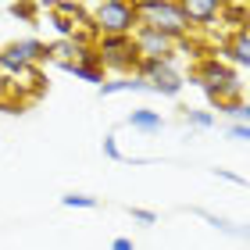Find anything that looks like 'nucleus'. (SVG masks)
<instances>
[{
	"instance_id": "f257e3e1",
	"label": "nucleus",
	"mask_w": 250,
	"mask_h": 250,
	"mask_svg": "<svg viewBox=\"0 0 250 250\" xmlns=\"http://www.w3.org/2000/svg\"><path fill=\"white\" fill-rule=\"evenodd\" d=\"M136 11H140V21L143 25H150L157 32H165L168 40L183 43L189 36V18L183 15V7H179V0H132Z\"/></svg>"
},
{
	"instance_id": "f03ea898",
	"label": "nucleus",
	"mask_w": 250,
	"mask_h": 250,
	"mask_svg": "<svg viewBox=\"0 0 250 250\" xmlns=\"http://www.w3.org/2000/svg\"><path fill=\"white\" fill-rule=\"evenodd\" d=\"M89 21L97 36H132L140 29V11L132 0H100L89 7Z\"/></svg>"
},
{
	"instance_id": "7ed1b4c3",
	"label": "nucleus",
	"mask_w": 250,
	"mask_h": 250,
	"mask_svg": "<svg viewBox=\"0 0 250 250\" xmlns=\"http://www.w3.org/2000/svg\"><path fill=\"white\" fill-rule=\"evenodd\" d=\"M93 50L100 54V68H111V72H132L140 68V50H136L132 36H97Z\"/></svg>"
},
{
	"instance_id": "20e7f679",
	"label": "nucleus",
	"mask_w": 250,
	"mask_h": 250,
	"mask_svg": "<svg viewBox=\"0 0 250 250\" xmlns=\"http://www.w3.org/2000/svg\"><path fill=\"white\" fill-rule=\"evenodd\" d=\"M136 79H143L150 93L161 97H179L183 93V79L172 68V61H157V58H143L140 68H136Z\"/></svg>"
},
{
	"instance_id": "39448f33",
	"label": "nucleus",
	"mask_w": 250,
	"mask_h": 250,
	"mask_svg": "<svg viewBox=\"0 0 250 250\" xmlns=\"http://www.w3.org/2000/svg\"><path fill=\"white\" fill-rule=\"evenodd\" d=\"M132 43H136V50H140V58L172 61V54H175V40H168L165 32H157V29H150V25H143V21H140V29L132 32Z\"/></svg>"
},
{
	"instance_id": "423d86ee",
	"label": "nucleus",
	"mask_w": 250,
	"mask_h": 250,
	"mask_svg": "<svg viewBox=\"0 0 250 250\" xmlns=\"http://www.w3.org/2000/svg\"><path fill=\"white\" fill-rule=\"evenodd\" d=\"M183 15L189 18V25H214L222 15V4L218 0H179Z\"/></svg>"
},
{
	"instance_id": "0eeeda50",
	"label": "nucleus",
	"mask_w": 250,
	"mask_h": 250,
	"mask_svg": "<svg viewBox=\"0 0 250 250\" xmlns=\"http://www.w3.org/2000/svg\"><path fill=\"white\" fill-rule=\"evenodd\" d=\"M7 50L15 54V58H21L25 64H43V61H50V50H47V43L43 40H15V43H7Z\"/></svg>"
},
{
	"instance_id": "6e6552de",
	"label": "nucleus",
	"mask_w": 250,
	"mask_h": 250,
	"mask_svg": "<svg viewBox=\"0 0 250 250\" xmlns=\"http://www.w3.org/2000/svg\"><path fill=\"white\" fill-rule=\"evenodd\" d=\"M225 54L236 61V64H243V68H250V25L247 29H236L232 32V40L225 43Z\"/></svg>"
},
{
	"instance_id": "1a4fd4ad",
	"label": "nucleus",
	"mask_w": 250,
	"mask_h": 250,
	"mask_svg": "<svg viewBox=\"0 0 250 250\" xmlns=\"http://www.w3.org/2000/svg\"><path fill=\"white\" fill-rule=\"evenodd\" d=\"M146 83L143 79H136V75H118V79H111V83L100 86V97H115V93H143Z\"/></svg>"
},
{
	"instance_id": "9d476101",
	"label": "nucleus",
	"mask_w": 250,
	"mask_h": 250,
	"mask_svg": "<svg viewBox=\"0 0 250 250\" xmlns=\"http://www.w3.org/2000/svg\"><path fill=\"white\" fill-rule=\"evenodd\" d=\"M132 125V129H140V132H161V115H157V111H150V107H136L129 118H125Z\"/></svg>"
},
{
	"instance_id": "9b49d317",
	"label": "nucleus",
	"mask_w": 250,
	"mask_h": 250,
	"mask_svg": "<svg viewBox=\"0 0 250 250\" xmlns=\"http://www.w3.org/2000/svg\"><path fill=\"white\" fill-rule=\"evenodd\" d=\"M0 68H4V72H11V75H32V79H36V68L25 64L21 58H15L7 47H0Z\"/></svg>"
},
{
	"instance_id": "f8f14e48",
	"label": "nucleus",
	"mask_w": 250,
	"mask_h": 250,
	"mask_svg": "<svg viewBox=\"0 0 250 250\" xmlns=\"http://www.w3.org/2000/svg\"><path fill=\"white\" fill-rule=\"evenodd\" d=\"M218 18H225L232 29H247V25H250V11H247L243 4H229V7L222 4V15H218Z\"/></svg>"
},
{
	"instance_id": "ddd939ff",
	"label": "nucleus",
	"mask_w": 250,
	"mask_h": 250,
	"mask_svg": "<svg viewBox=\"0 0 250 250\" xmlns=\"http://www.w3.org/2000/svg\"><path fill=\"white\" fill-rule=\"evenodd\" d=\"M61 68H64V72H72L75 79H83V83H97V89L104 86V72H100V68H83V64H75V61L72 64H61Z\"/></svg>"
},
{
	"instance_id": "4468645a",
	"label": "nucleus",
	"mask_w": 250,
	"mask_h": 250,
	"mask_svg": "<svg viewBox=\"0 0 250 250\" xmlns=\"http://www.w3.org/2000/svg\"><path fill=\"white\" fill-rule=\"evenodd\" d=\"M222 115H232L240 125H250V104H222Z\"/></svg>"
},
{
	"instance_id": "2eb2a0df",
	"label": "nucleus",
	"mask_w": 250,
	"mask_h": 250,
	"mask_svg": "<svg viewBox=\"0 0 250 250\" xmlns=\"http://www.w3.org/2000/svg\"><path fill=\"white\" fill-rule=\"evenodd\" d=\"M11 18H21V21H36L40 15V4H11Z\"/></svg>"
},
{
	"instance_id": "dca6fc26",
	"label": "nucleus",
	"mask_w": 250,
	"mask_h": 250,
	"mask_svg": "<svg viewBox=\"0 0 250 250\" xmlns=\"http://www.w3.org/2000/svg\"><path fill=\"white\" fill-rule=\"evenodd\" d=\"M186 122L189 125H197V129H211V125H214V115H211V111H186Z\"/></svg>"
},
{
	"instance_id": "f3484780",
	"label": "nucleus",
	"mask_w": 250,
	"mask_h": 250,
	"mask_svg": "<svg viewBox=\"0 0 250 250\" xmlns=\"http://www.w3.org/2000/svg\"><path fill=\"white\" fill-rule=\"evenodd\" d=\"M64 208H97V197H86V193H68L61 197Z\"/></svg>"
},
{
	"instance_id": "a211bd4d",
	"label": "nucleus",
	"mask_w": 250,
	"mask_h": 250,
	"mask_svg": "<svg viewBox=\"0 0 250 250\" xmlns=\"http://www.w3.org/2000/svg\"><path fill=\"white\" fill-rule=\"evenodd\" d=\"M129 214H132V218L140 222V225H154V222H157V214H154V211H146V208H129Z\"/></svg>"
},
{
	"instance_id": "6ab92c4d",
	"label": "nucleus",
	"mask_w": 250,
	"mask_h": 250,
	"mask_svg": "<svg viewBox=\"0 0 250 250\" xmlns=\"http://www.w3.org/2000/svg\"><path fill=\"white\" fill-rule=\"evenodd\" d=\"M104 154L111 157V161H122V150H118V143H115V136H104Z\"/></svg>"
},
{
	"instance_id": "aec40b11",
	"label": "nucleus",
	"mask_w": 250,
	"mask_h": 250,
	"mask_svg": "<svg viewBox=\"0 0 250 250\" xmlns=\"http://www.w3.org/2000/svg\"><path fill=\"white\" fill-rule=\"evenodd\" d=\"M229 136H232V140H247V143H250V125H240V122H236L232 129H229Z\"/></svg>"
},
{
	"instance_id": "412c9836",
	"label": "nucleus",
	"mask_w": 250,
	"mask_h": 250,
	"mask_svg": "<svg viewBox=\"0 0 250 250\" xmlns=\"http://www.w3.org/2000/svg\"><path fill=\"white\" fill-rule=\"evenodd\" d=\"M214 172H218V179H229V183H236V186H247V179L232 175V172H225V168H214Z\"/></svg>"
},
{
	"instance_id": "4be33fe9",
	"label": "nucleus",
	"mask_w": 250,
	"mask_h": 250,
	"mask_svg": "<svg viewBox=\"0 0 250 250\" xmlns=\"http://www.w3.org/2000/svg\"><path fill=\"white\" fill-rule=\"evenodd\" d=\"M111 250H132V240H125V236H118V240H111Z\"/></svg>"
},
{
	"instance_id": "5701e85b",
	"label": "nucleus",
	"mask_w": 250,
	"mask_h": 250,
	"mask_svg": "<svg viewBox=\"0 0 250 250\" xmlns=\"http://www.w3.org/2000/svg\"><path fill=\"white\" fill-rule=\"evenodd\" d=\"M247 240H250V229H247Z\"/></svg>"
}]
</instances>
